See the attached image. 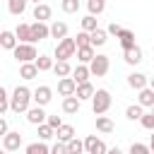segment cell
Segmentation results:
<instances>
[{
  "mask_svg": "<svg viewBox=\"0 0 154 154\" xmlns=\"http://www.w3.org/2000/svg\"><path fill=\"white\" fill-rule=\"evenodd\" d=\"M130 154H152V149H149V144L132 142V147H130Z\"/></svg>",
  "mask_w": 154,
  "mask_h": 154,
  "instance_id": "cell-38",
  "label": "cell"
},
{
  "mask_svg": "<svg viewBox=\"0 0 154 154\" xmlns=\"http://www.w3.org/2000/svg\"><path fill=\"white\" fill-rule=\"evenodd\" d=\"M75 51H77V46H75V38H63V41H58V46H55V58L58 60H70L72 55H75Z\"/></svg>",
  "mask_w": 154,
  "mask_h": 154,
  "instance_id": "cell-4",
  "label": "cell"
},
{
  "mask_svg": "<svg viewBox=\"0 0 154 154\" xmlns=\"http://www.w3.org/2000/svg\"><path fill=\"white\" fill-rule=\"evenodd\" d=\"M72 79H75V84L89 82V67H87V65H77V67L72 70Z\"/></svg>",
  "mask_w": 154,
  "mask_h": 154,
  "instance_id": "cell-24",
  "label": "cell"
},
{
  "mask_svg": "<svg viewBox=\"0 0 154 154\" xmlns=\"http://www.w3.org/2000/svg\"><path fill=\"white\" fill-rule=\"evenodd\" d=\"M118 38H120V46H123V51H128V48H132V46H135V34H132L130 29H120Z\"/></svg>",
  "mask_w": 154,
  "mask_h": 154,
  "instance_id": "cell-22",
  "label": "cell"
},
{
  "mask_svg": "<svg viewBox=\"0 0 154 154\" xmlns=\"http://www.w3.org/2000/svg\"><path fill=\"white\" fill-rule=\"evenodd\" d=\"M75 89H77V84H75L72 77H60L58 79V91L63 96H75Z\"/></svg>",
  "mask_w": 154,
  "mask_h": 154,
  "instance_id": "cell-10",
  "label": "cell"
},
{
  "mask_svg": "<svg viewBox=\"0 0 154 154\" xmlns=\"http://www.w3.org/2000/svg\"><path fill=\"white\" fill-rule=\"evenodd\" d=\"M34 19H36V22H46V19H51V7H48L46 2H38V5L34 7Z\"/></svg>",
  "mask_w": 154,
  "mask_h": 154,
  "instance_id": "cell-20",
  "label": "cell"
},
{
  "mask_svg": "<svg viewBox=\"0 0 154 154\" xmlns=\"http://www.w3.org/2000/svg\"><path fill=\"white\" fill-rule=\"evenodd\" d=\"M113 120L111 118H106V116H96V130L99 132H113Z\"/></svg>",
  "mask_w": 154,
  "mask_h": 154,
  "instance_id": "cell-28",
  "label": "cell"
},
{
  "mask_svg": "<svg viewBox=\"0 0 154 154\" xmlns=\"http://www.w3.org/2000/svg\"><path fill=\"white\" fill-rule=\"evenodd\" d=\"M31 91L26 89V87H17L14 91H12V96H10V108L14 111V113H26L31 106Z\"/></svg>",
  "mask_w": 154,
  "mask_h": 154,
  "instance_id": "cell-1",
  "label": "cell"
},
{
  "mask_svg": "<svg viewBox=\"0 0 154 154\" xmlns=\"http://www.w3.org/2000/svg\"><path fill=\"white\" fill-rule=\"evenodd\" d=\"M94 87L89 84V82H82V84H77V89H75V96L79 99V101H84V99H91L94 96Z\"/></svg>",
  "mask_w": 154,
  "mask_h": 154,
  "instance_id": "cell-17",
  "label": "cell"
},
{
  "mask_svg": "<svg viewBox=\"0 0 154 154\" xmlns=\"http://www.w3.org/2000/svg\"><path fill=\"white\" fill-rule=\"evenodd\" d=\"M51 154H67V147H65L63 142H58V144L51 147Z\"/></svg>",
  "mask_w": 154,
  "mask_h": 154,
  "instance_id": "cell-43",
  "label": "cell"
},
{
  "mask_svg": "<svg viewBox=\"0 0 154 154\" xmlns=\"http://www.w3.org/2000/svg\"><path fill=\"white\" fill-rule=\"evenodd\" d=\"M0 46L2 48H7V51H14V46H17V36H14V31H0Z\"/></svg>",
  "mask_w": 154,
  "mask_h": 154,
  "instance_id": "cell-15",
  "label": "cell"
},
{
  "mask_svg": "<svg viewBox=\"0 0 154 154\" xmlns=\"http://www.w3.org/2000/svg\"><path fill=\"white\" fill-rule=\"evenodd\" d=\"M106 154H123V152H120V149H118V147H113V149H108V152H106Z\"/></svg>",
  "mask_w": 154,
  "mask_h": 154,
  "instance_id": "cell-46",
  "label": "cell"
},
{
  "mask_svg": "<svg viewBox=\"0 0 154 154\" xmlns=\"http://www.w3.org/2000/svg\"><path fill=\"white\" fill-rule=\"evenodd\" d=\"M106 36H108L106 29H94V31L89 34V46H91V48H94V46H103V43H106Z\"/></svg>",
  "mask_w": 154,
  "mask_h": 154,
  "instance_id": "cell-21",
  "label": "cell"
},
{
  "mask_svg": "<svg viewBox=\"0 0 154 154\" xmlns=\"http://www.w3.org/2000/svg\"><path fill=\"white\" fill-rule=\"evenodd\" d=\"M48 31H51V36H53V38L63 41V38L67 36V24H65V22H53V24L48 26Z\"/></svg>",
  "mask_w": 154,
  "mask_h": 154,
  "instance_id": "cell-13",
  "label": "cell"
},
{
  "mask_svg": "<svg viewBox=\"0 0 154 154\" xmlns=\"http://www.w3.org/2000/svg\"><path fill=\"white\" fill-rule=\"evenodd\" d=\"M120 29H123V26H118V24L113 22V24H108V26H106V34H111V36H118V34H120Z\"/></svg>",
  "mask_w": 154,
  "mask_h": 154,
  "instance_id": "cell-44",
  "label": "cell"
},
{
  "mask_svg": "<svg viewBox=\"0 0 154 154\" xmlns=\"http://www.w3.org/2000/svg\"><path fill=\"white\" fill-rule=\"evenodd\" d=\"M7 108H10V96H7V91L0 87V116H2Z\"/></svg>",
  "mask_w": 154,
  "mask_h": 154,
  "instance_id": "cell-40",
  "label": "cell"
},
{
  "mask_svg": "<svg viewBox=\"0 0 154 154\" xmlns=\"http://www.w3.org/2000/svg\"><path fill=\"white\" fill-rule=\"evenodd\" d=\"M63 111L65 113H77L79 111V99L77 96H65L63 99Z\"/></svg>",
  "mask_w": 154,
  "mask_h": 154,
  "instance_id": "cell-27",
  "label": "cell"
},
{
  "mask_svg": "<svg viewBox=\"0 0 154 154\" xmlns=\"http://www.w3.org/2000/svg\"><path fill=\"white\" fill-rule=\"evenodd\" d=\"M77 10H79V0H63V12L75 14Z\"/></svg>",
  "mask_w": 154,
  "mask_h": 154,
  "instance_id": "cell-37",
  "label": "cell"
},
{
  "mask_svg": "<svg viewBox=\"0 0 154 154\" xmlns=\"http://www.w3.org/2000/svg\"><path fill=\"white\" fill-rule=\"evenodd\" d=\"M53 135H55V130H53V128H51L48 123H41V125H38V137H41V142L51 140Z\"/></svg>",
  "mask_w": 154,
  "mask_h": 154,
  "instance_id": "cell-34",
  "label": "cell"
},
{
  "mask_svg": "<svg viewBox=\"0 0 154 154\" xmlns=\"http://www.w3.org/2000/svg\"><path fill=\"white\" fill-rule=\"evenodd\" d=\"M5 135H7V120L0 118V137H5Z\"/></svg>",
  "mask_w": 154,
  "mask_h": 154,
  "instance_id": "cell-45",
  "label": "cell"
},
{
  "mask_svg": "<svg viewBox=\"0 0 154 154\" xmlns=\"http://www.w3.org/2000/svg\"><path fill=\"white\" fill-rule=\"evenodd\" d=\"M137 103H140L142 108H144V106H147V108H152V106H154V91H152L149 87H144V89H140V96H137Z\"/></svg>",
  "mask_w": 154,
  "mask_h": 154,
  "instance_id": "cell-19",
  "label": "cell"
},
{
  "mask_svg": "<svg viewBox=\"0 0 154 154\" xmlns=\"http://www.w3.org/2000/svg\"><path fill=\"white\" fill-rule=\"evenodd\" d=\"M101 2H106V0H101Z\"/></svg>",
  "mask_w": 154,
  "mask_h": 154,
  "instance_id": "cell-52",
  "label": "cell"
},
{
  "mask_svg": "<svg viewBox=\"0 0 154 154\" xmlns=\"http://www.w3.org/2000/svg\"><path fill=\"white\" fill-rule=\"evenodd\" d=\"M123 60H125L128 65H137V63H142V48H140V46H132V48L123 51Z\"/></svg>",
  "mask_w": 154,
  "mask_h": 154,
  "instance_id": "cell-12",
  "label": "cell"
},
{
  "mask_svg": "<svg viewBox=\"0 0 154 154\" xmlns=\"http://www.w3.org/2000/svg\"><path fill=\"white\" fill-rule=\"evenodd\" d=\"M75 46H77V48L89 46V34H87V31H79V34H77V38H75Z\"/></svg>",
  "mask_w": 154,
  "mask_h": 154,
  "instance_id": "cell-41",
  "label": "cell"
},
{
  "mask_svg": "<svg viewBox=\"0 0 154 154\" xmlns=\"http://www.w3.org/2000/svg\"><path fill=\"white\" fill-rule=\"evenodd\" d=\"M149 149L154 152V132H152V140H149Z\"/></svg>",
  "mask_w": 154,
  "mask_h": 154,
  "instance_id": "cell-48",
  "label": "cell"
},
{
  "mask_svg": "<svg viewBox=\"0 0 154 154\" xmlns=\"http://www.w3.org/2000/svg\"><path fill=\"white\" fill-rule=\"evenodd\" d=\"M0 154H5V149H0Z\"/></svg>",
  "mask_w": 154,
  "mask_h": 154,
  "instance_id": "cell-49",
  "label": "cell"
},
{
  "mask_svg": "<svg viewBox=\"0 0 154 154\" xmlns=\"http://www.w3.org/2000/svg\"><path fill=\"white\" fill-rule=\"evenodd\" d=\"M26 120H29L31 125H41V123H46V113H43V106H31V108L26 111Z\"/></svg>",
  "mask_w": 154,
  "mask_h": 154,
  "instance_id": "cell-11",
  "label": "cell"
},
{
  "mask_svg": "<svg viewBox=\"0 0 154 154\" xmlns=\"http://www.w3.org/2000/svg\"><path fill=\"white\" fill-rule=\"evenodd\" d=\"M147 82H149V79H147L142 72H132V75H128V84H130L132 89H137V91H140V89H144V87H147Z\"/></svg>",
  "mask_w": 154,
  "mask_h": 154,
  "instance_id": "cell-16",
  "label": "cell"
},
{
  "mask_svg": "<svg viewBox=\"0 0 154 154\" xmlns=\"http://www.w3.org/2000/svg\"><path fill=\"white\" fill-rule=\"evenodd\" d=\"M26 2H29V0H7L10 14H22V12L26 10Z\"/></svg>",
  "mask_w": 154,
  "mask_h": 154,
  "instance_id": "cell-30",
  "label": "cell"
},
{
  "mask_svg": "<svg viewBox=\"0 0 154 154\" xmlns=\"http://www.w3.org/2000/svg\"><path fill=\"white\" fill-rule=\"evenodd\" d=\"M53 72H55V77H70L72 67L67 60H58V63H53Z\"/></svg>",
  "mask_w": 154,
  "mask_h": 154,
  "instance_id": "cell-23",
  "label": "cell"
},
{
  "mask_svg": "<svg viewBox=\"0 0 154 154\" xmlns=\"http://www.w3.org/2000/svg\"><path fill=\"white\" fill-rule=\"evenodd\" d=\"M140 123H142V128H147V130L154 132V113H142Z\"/></svg>",
  "mask_w": 154,
  "mask_h": 154,
  "instance_id": "cell-39",
  "label": "cell"
},
{
  "mask_svg": "<svg viewBox=\"0 0 154 154\" xmlns=\"http://www.w3.org/2000/svg\"><path fill=\"white\" fill-rule=\"evenodd\" d=\"M19 144H22V135H19V132H10V130H7V135L2 137V147H5V152H17V149H19Z\"/></svg>",
  "mask_w": 154,
  "mask_h": 154,
  "instance_id": "cell-9",
  "label": "cell"
},
{
  "mask_svg": "<svg viewBox=\"0 0 154 154\" xmlns=\"http://www.w3.org/2000/svg\"><path fill=\"white\" fill-rule=\"evenodd\" d=\"M51 99H53V89H51V87H46V84L36 87V89L31 91V101H34L36 106H46Z\"/></svg>",
  "mask_w": 154,
  "mask_h": 154,
  "instance_id": "cell-7",
  "label": "cell"
},
{
  "mask_svg": "<svg viewBox=\"0 0 154 154\" xmlns=\"http://www.w3.org/2000/svg\"><path fill=\"white\" fill-rule=\"evenodd\" d=\"M103 5H106V2H101V0H89V2H87V7H89V14L94 17V14L103 12Z\"/></svg>",
  "mask_w": 154,
  "mask_h": 154,
  "instance_id": "cell-36",
  "label": "cell"
},
{
  "mask_svg": "<svg viewBox=\"0 0 154 154\" xmlns=\"http://www.w3.org/2000/svg\"><path fill=\"white\" fill-rule=\"evenodd\" d=\"M152 154H154V152H152Z\"/></svg>",
  "mask_w": 154,
  "mask_h": 154,
  "instance_id": "cell-53",
  "label": "cell"
},
{
  "mask_svg": "<svg viewBox=\"0 0 154 154\" xmlns=\"http://www.w3.org/2000/svg\"><path fill=\"white\" fill-rule=\"evenodd\" d=\"M65 147H67V154H84V142L77 140V137H72Z\"/></svg>",
  "mask_w": 154,
  "mask_h": 154,
  "instance_id": "cell-31",
  "label": "cell"
},
{
  "mask_svg": "<svg viewBox=\"0 0 154 154\" xmlns=\"http://www.w3.org/2000/svg\"><path fill=\"white\" fill-rule=\"evenodd\" d=\"M14 36H17L19 43H31V26H29V24H17Z\"/></svg>",
  "mask_w": 154,
  "mask_h": 154,
  "instance_id": "cell-14",
  "label": "cell"
},
{
  "mask_svg": "<svg viewBox=\"0 0 154 154\" xmlns=\"http://www.w3.org/2000/svg\"><path fill=\"white\" fill-rule=\"evenodd\" d=\"M55 135H58V142L67 144V142H70V140L75 137V128H72V125H65V123H63V125H60V128L55 130Z\"/></svg>",
  "mask_w": 154,
  "mask_h": 154,
  "instance_id": "cell-18",
  "label": "cell"
},
{
  "mask_svg": "<svg viewBox=\"0 0 154 154\" xmlns=\"http://www.w3.org/2000/svg\"><path fill=\"white\" fill-rule=\"evenodd\" d=\"M147 87H149V89H152V91H154V77H152V79H149V82H147Z\"/></svg>",
  "mask_w": 154,
  "mask_h": 154,
  "instance_id": "cell-47",
  "label": "cell"
},
{
  "mask_svg": "<svg viewBox=\"0 0 154 154\" xmlns=\"http://www.w3.org/2000/svg\"><path fill=\"white\" fill-rule=\"evenodd\" d=\"M36 75H38V70H36L34 63H22V67H19V77L22 79H34Z\"/></svg>",
  "mask_w": 154,
  "mask_h": 154,
  "instance_id": "cell-25",
  "label": "cell"
},
{
  "mask_svg": "<svg viewBox=\"0 0 154 154\" xmlns=\"http://www.w3.org/2000/svg\"><path fill=\"white\" fill-rule=\"evenodd\" d=\"M152 113H154V106H152Z\"/></svg>",
  "mask_w": 154,
  "mask_h": 154,
  "instance_id": "cell-51",
  "label": "cell"
},
{
  "mask_svg": "<svg viewBox=\"0 0 154 154\" xmlns=\"http://www.w3.org/2000/svg\"><path fill=\"white\" fill-rule=\"evenodd\" d=\"M34 2H36V5H38V2H41V0H34Z\"/></svg>",
  "mask_w": 154,
  "mask_h": 154,
  "instance_id": "cell-50",
  "label": "cell"
},
{
  "mask_svg": "<svg viewBox=\"0 0 154 154\" xmlns=\"http://www.w3.org/2000/svg\"><path fill=\"white\" fill-rule=\"evenodd\" d=\"M108 108H111V94H108V89H96L94 96H91V111L96 116H103Z\"/></svg>",
  "mask_w": 154,
  "mask_h": 154,
  "instance_id": "cell-2",
  "label": "cell"
},
{
  "mask_svg": "<svg viewBox=\"0 0 154 154\" xmlns=\"http://www.w3.org/2000/svg\"><path fill=\"white\" fill-rule=\"evenodd\" d=\"M142 113H144V111H142V106H140V103H132V106H128V108H125L128 120H140V118H142Z\"/></svg>",
  "mask_w": 154,
  "mask_h": 154,
  "instance_id": "cell-32",
  "label": "cell"
},
{
  "mask_svg": "<svg viewBox=\"0 0 154 154\" xmlns=\"http://www.w3.org/2000/svg\"><path fill=\"white\" fill-rule=\"evenodd\" d=\"M46 123H48V125H51L53 130H58V128L63 125V120H60V116H48V118H46Z\"/></svg>",
  "mask_w": 154,
  "mask_h": 154,
  "instance_id": "cell-42",
  "label": "cell"
},
{
  "mask_svg": "<svg viewBox=\"0 0 154 154\" xmlns=\"http://www.w3.org/2000/svg\"><path fill=\"white\" fill-rule=\"evenodd\" d=\"M108 67H111L108 55H94L91 63H89V75H94V77H103V75L108 72Z\"/></svg>",
  "mask_w": 154,
  "mask_h": 154,
  "instance_id": "cell-5",
  "label": "cell"
},
{
  "mask_svg": "<svg viewBox=\"0 0 154 154\" xmlns=\"http://www.w3.org/2000/svg\"><path fill=\"white\" fill-rule=\"evenodd\" d=\"M84 152H87V154H106L108 147H106V142L99 140L96 135H89V137L84 140Z\"/></svg>",
  "mask_w": 154,
  "mask_h": 154,
  "instance_id": "cell-6",
  "label": "cell"
},
{
  "mask_svg": "<svg viewBox=\"0 0 154 154\" xmlns=\"http://www.w3.org/2000/svg\"><path fill=\"white\" fill-rule=\"evenodd\" d=\"M12 53H14V58H17L19 63H34V60L38 58V53H36L34 43H17Z\"/></svg>",
  "mask_w": 154,
  "mask_h": 154,
  "instance_id": "cell-3",
  "label": "cell"
},
{
  "mask_svg": "<svg viewBox=\"0 0 154 154\" xmlns=\"http://www.w3.org/2000/svg\"><path fill=\"white\" fill-rule=\"evenodd\" d=\"M96 53H94V48L91 46H84V48H77V60L84 65V63H91V58H94Z\"/></svg>",
  "mask_w": 154,
  "mask_h": 154,
  "instance_id": "cell-29",
  "label": "cell"
},
{
  "mask_svg": "<svg viewBox=\"0 0 154 154\" xmlns=\"http://www.w3.org/2000/svg\"><path fill=\"white\" fill-rule=\"evenodd\" d=\"M94 29H99V26H96V17H91V14H87V17L82 19V31H87V34H91Z\"/></svg>",
  "mask_w": 154,
  "mask_h": 154,
  "instance_id": "cell-35",
  "label": "cell"
},
{
  "mask_svg": "<svg viewBox=\"0 0 154 154\" xmlns=\"http://www.w3.org/2000/svg\"><path fill=\"white\" fill-rule=\"evenodd\" d=\"M26 154H51V149L43 144V142H31L26 147Z\"/></svg>",
  "mask_w": 154,
  "mask_h": 154,
  "instance_id": "cell-33",
  "label": "cell"
},
{
  "mask_svg": "<svg viewBox=\"0 0 154 154\" xmlns=\"http://www.w3.org/2000/svg\"><path fill=\"white\" fill-rule=\"evenodd\" d=\"M29 26H31V43L43 41V38H48V36H51V31H48V24H46V22H34V24H29Z\"/></svg>",
  "mask_w": 154,
  "mask_h": 154,
  "instance_id": "cell-8",
  "label": "cell"
},
{
  "mask_svg": "<svg viewBox=\"0 0 154 154\" xmlns=\"http://www.w3.org/2000/svg\"><path fill=\"white\" fill-rule=\"evenodd\" d=\"M34 65H36L38 72H48V70H53V58H48V55H38V58L34 60Z\"/></svg>",
  "mask_w": 154,
  "mask_h": 154,
  "instance_id": "cell-26",
  "label": "cell"
}]
</instances>
